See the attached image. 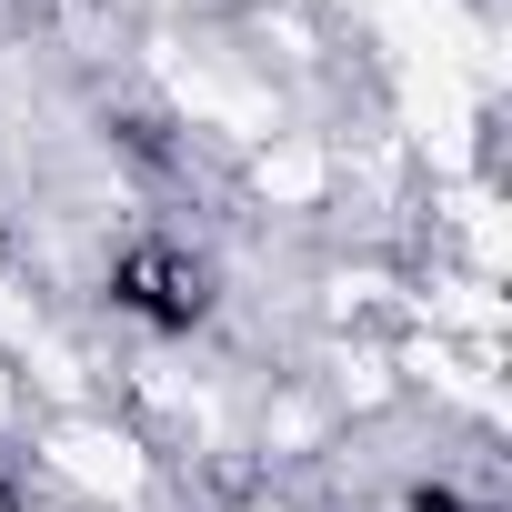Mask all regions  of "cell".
<instances>
[{
    "label": "cell",
    "instance_id": "6da1fadb",
    "mask_svg": "<svg viewBox=\"0 0 512 512\" xmlns=\"http://www.w3.org/2000/svg\"><path fill=\"white\" fill-rule=\"evenodd\" d=\"M101 292H111V312H131L141 332H201V322H211V262L181 251V241H131Z\"/></svg>",
    "mask_w": 512,
    "mask_h": 512
}]
</instances>
